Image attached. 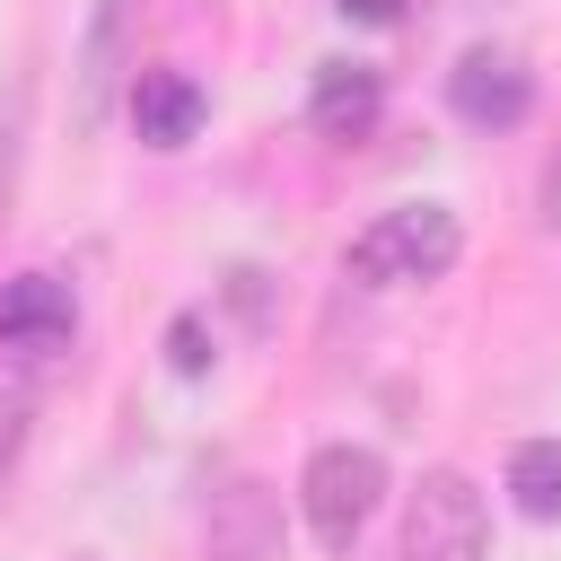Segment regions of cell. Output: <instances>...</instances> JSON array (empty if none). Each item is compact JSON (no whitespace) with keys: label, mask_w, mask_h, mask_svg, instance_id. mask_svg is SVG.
I'll return each mask as SVG.
<instances>
[{"label":"cell","mask_w":561,"mask_h":561,"mask_svg":"<svg viewBox=\"0 0 561 561\" xmlns=\"http://www.w3.org/2000/svg\"><path fill=\"white\" fill-rule=\"evenodd\" d=\"M219 500H228V517H210V552H219V561H263V552H272V508H263V491H254V482H228Z\"/></svg>","instance_id":"30bf717a"},{"label":"cell","mask_w":561,"mask_h":561,"mask_svg":"<svg viewBox=\"0 0 561 561\" xmlns=\"http://www.w3.org/2000/svg\"><path fill=\"white\" fill-rule=\"evenodd\" d=\"M123 70H131V0H96L88 9V44H79V105H70L79 131H96L114 114Z\"/></svg>","instance_id":"8992f818"},{"label":"cell","mask_w":561,"mask_h":561,"mask_svg":"<svg viewBox=\"0 0 561 561\" xmlns=\"http://www.w3.org/2000/svg\"><path fill=\"white\" fill-rule=\"evenodd\" d=\"M456 254H465L456 210H447V202H403V210H377V219L351 237L342 272H351L359 289H412V280L456 272Z\"/></svg>","instance_id":"6da1fadb"},{"label":"cell","mask_w":561,"mask_h":561,"mask_svg":"<svg viewBox=\"0 0 561 561\" xmlns=\"http://www.w3.org/2000/svg\"><path fill=\"white\" fill-rule=\"evenodd\" d=\"M377 114H386V79H377L368 61H324V70H316V88H307L316 140H368Z\"/></svg>","instance_id":"52a82bcc"},{"label":"cell","mask_w":561,"mask_h":561,"mask_svg":"<svg viewBox=\"0 0 561 561\" xmlns=\"http://www.w3.org/2000/svg\"><path fill=\"white\" fill-rule=\"evenodd\" d=\"M491 552V508L456 465H430L403 500V561H482Z\"/></svg>","instance_id":"3957f363"},{"label":"cell","mask_w":561,"mask_h":561,"mask_svg":"<svg viewBox=\"0 0 561 561\" xmlns=\"http://www.w3.org/2000/svg\"><path fill=\"white\" fill-rule=\"evenodd\" d=\"M18 447H26V394H0V482H9Z\"/></svg>","instance_id":"7c38bea8"},{"label":"cell","mask_w":561,"mask_h":561,"mask_svg":"<svg viewBox=\"0 0 561 561\" xmlns=\"http://www.w3.org/2000/svg\"><path fill=\"white\" fill-rule=\"evenodd\" d=\"M202 114H210V96H202L184 70H140V79H131V131H140L149 149H184V140L202 131Z\"/></svg>","instance_id":"ba28073f"},{"label":"cell","mask_w":561,"mask_h":561,"mask_svg":"<svg viewBox=\"0 0 561 561\" xmlns=\"http://www.w3.org/2000/svg\"><path fill=\"white\" fill-rule=\"evenodd\" d=\"M508 500L535 526H561V438H517L508 447Z\"/></svg>","instance_id":"9c48e42d"},{"label":"cell","mask_w":561,"mask_h":561,"mask_svg":"<svg viewBox=\"0 0 561 561\" xmlns=\"http://www.w3.org/2000/svg\"><path fill=\"white\" fill-rule=\"evenodd\" d=\"M447 105L473 123V131H517L535 114V70L508 53V44H465L456 70H447Z\"/></svg>","instance_id":"277c9868"},{"label":"cell","mask_w":561,"mask_h":561,"mask_svg":"<svg viewBox=\"0 0 561 561\" xmlns=\"http://www.w3.org/2000/svg\"><path fill=\"white\" fill-rule=\"evenodd\" d=\"M70 333H79L70 280H53V272H18V280H0V351H18V359H53V351H70Z\"/></svg>","instance_id":"5b68a950"},{"label":"cell","mask_w":561,"mask_h":561,"mask_svg":"<svg viewBox=\"0 0 561 561\" xmlns=\"http://www.w3.org/2000/svg\"><path fill=\"white\" fill-rule=\"evenodd\" d=\"M298 500H307V535H316L324 552H351V543H359V526H368V517H377V500H386V456H377V447L333 438V447H316V456H307Z\"/></svg>","instance_id":"7a4b0ae2"},{"label":"cell","mask_w":561,"mask_h":561,"mask_svg":"<svg viewBox=\"0 0 561 561\" xmlns=\"http://www.w3.org/2000/svg\"><path fill=\"white\" fill-rule=\"evenodd\" d=\"M342 18H359V26H394L403 0H342Z\"/></svg>","instance_id":"4fadbf2b"},{"label":"cell","mask_w":561,"mask_h":561,"mask_svg":"<svg viewBox=\"0 0 561 561\" xmlns=\"http://www.w3.org/2000/svg\"><path fill=\"white\" fill-rule=\"evenodd\" d=\"M543 219H552V228H561V158H552V167H543Z\"/></svg>","instance_id":"5bb4252c"},{"label":"cell","mask_w":561,"mask_h":561,"mask_svg":"<svg viewBox=\"0 0 561 561\" xmlns=\"http://www.w3.org/2000/svg\"><path fill=\"white\" fill-rule=\"evenodd\" d=\"M210 359H219V351H210V324H202V316H175V324H167V368H175V377H210Z\"/></svg>","instance_id":"8fae6325"}]
</instances>
